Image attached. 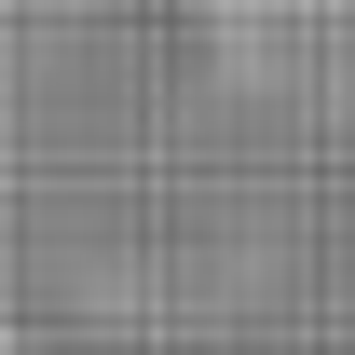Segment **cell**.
Segmentation results:
<instances>
[{
    "label": "cell",
    "mask_w": 355,
    "mask_h": 355,
    "mask_svg": "<svg viewBox=\"0 0 355 355\" xmlns=\"http://www.w3.org/2000/svg\"><path fill=\"white\" fill-rule=\"evenodd\" d=\"M191 28H232V42H260V28H314V14H342V0H178Z\"/></svg>",
    "instance_id": "cell-1"
}]
</instances>
